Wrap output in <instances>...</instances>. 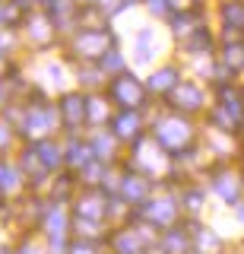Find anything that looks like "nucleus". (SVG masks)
<instances>
[{"instance_id":"obj_1","label":"nucleus","mask_w":244,"mask_h":254,"mask_svg":"<svg viewBox=\"0 0 244 254\" xmlns=\"http://www.w3.org/2000/svg\"><path fill=\"white\" fill-rule=\"evenodd\" d=\"M111 45H117V38H114V32L108 26H101V29H76L73 38H70V48L86 61H98Z\"/></svg>"},{"instance_id":"obj_2","label":"nucleus","mask_w":244,"mask_h":254,"mask_svg":"<svg viewBox=\"0 0 244 254\" xmlns=\"http://www.w3.org/2000/svg\"><path fill=\"white\" fill-rule=\"evenodd\" d=\"M108 92H111V99H114L121 108H137V105H143V102H146V92H149V89H146V83H140L137 76L117 73Z\"/></svg>"},{"instance_id":"obj_3","label":"nucleus","mask_w":244,"mask_h":254,"mask_svg":"<svg viewBox=\"0 0 244 254\" xmlns=\"http://www.w3.org/2000/svg\"><path fill=\"white\" fill-rule=\"evenodd\" d=\"M216 16H219V22H222V29L244 32V0H219Z\"/></svg>"},{"instance_id":"obj_4","label":"nucleus","mask_w":244,"mask_h":254,"mask_svg":"<svg viewBox=\"0 0 244 254\" xmlns=\"http://www.w3.org/2000/svg\"><path fill=\"white\" fill-rule=\"evenodd\" d=\"M181 83V70L178 67H162V70H155L152 76H149V83H146V89L149 92H159V95H168L171 89H175V86Z\"/></svg>"},{"instance_id":"obj_5","label":"nucleus","mask_w":244,"mask_h":254,"mask_svg":"<svg viewBox=\"0 0 244 254\" xmlns=\"http://www.w3.org/2000/svg\"><path fill=\"white\" fill-rule=\"evenodd\" d=\"M152 54H155V29H140V35H137V61L140 64H146V61H152Z\"/></svg>"},{"instance_id":"obj_6","label":"nucleus","mask_w":244,"mask_h":254,"mask_svg":"<svg viewBox=\"0 0 244 254\" xmlns=\"http://www.w3.org/2000/svg\"><path fill=\"white\" fill-rule=\"evenodd\" d=\"M140 3H143L146 10H149V16H155V19H165V22H168L171 16L181 10L175 0H140Z\"/></svg>"},{"instance_id":"obj_7","label":"nucleus","mask_w":244,"mask_h":254,"mask_svg":"<svg viewBox=\"0 0 244 254\" xmlns=\"http://www.w3.org/2000/svg\"><path fill=\"white\" fill-rule=\"evenodd\" d=\"M98 70H105V73H114V76L124 73V54L111 45V48H108V51L98 58Z\"/></svg>"},{"instance_id":"obj_8","label":"nucleus","mask_w":244,"mask_h":254,"mask_svg":"<svg viewBox=\"0 0 244 254\" xmlns=\"http://www.w3.org/2000/svg\"><path fill=\"white\" fill-rule=\"evenodd\" d=\"M92 3H96L98 10H101V13L108 16V19H111V16H117V13H121V0H92Z\"/></svg>"},{"instance_id":"obj_9","label":"nucleus","mask_w":244,"mask_h":254,"mask_svg":"<svg viewBox=\"0 0 244 254\" xmlns=\"http://www.w3.org/2000/svg\"><path fill=\"white\" fill-rule=\"evenodd\" d=\"M80 3H92V0H80Z\"/></svg>"}]
</instances>
